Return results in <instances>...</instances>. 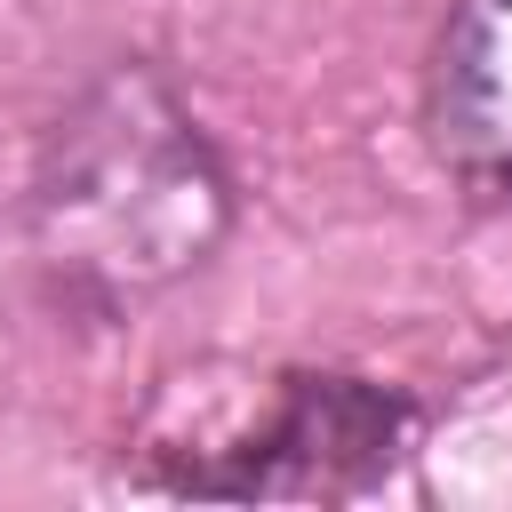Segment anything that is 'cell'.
I'll return each instance as SVG.
<instances>
[{"instance_id":"6da1fadb","label":"cell","mask_w":512,"mask_h":512,"mask_svg":"<svg viewBox=\"0 0 512 512\" xmlns=\"http://www.w3.org/2000/svg\"><path fill=\"white\" fill-rule=\"evenodd\" d=\"M232 224V184L192 112L144 72H104L32 168V256L72 304H136L184 280Z\"/></svg>"},{"instance_id":"7a4b0ae2","label":"cell","mask_w":512,"mask_h":512,"mask_svg":"<svg viewBox=\"0 0 512 512\" xmlns=\"http://www.w3.org/2000/svg\"><path fill=\"white\" fill-rule=\"evenodd\" d=\"M408 448V408L360 376H272L256 416H232L216 440L160 448L152 472L176 496H360Z\"/></svg>"},{"instance_id":"3957f363","label":"cell","mask_w":512,"mask_h":512,"mask_svg":"<svg viewBox=\"0 0 512 512\" xmlns=\"http://www.w3.org/2000/svg\"><path fill=\"white\" fill-rule=\"evenodd\" d=\"M432 136L496 200H512V0H456L432 40Z\"/></svg>"}]
</instances>
